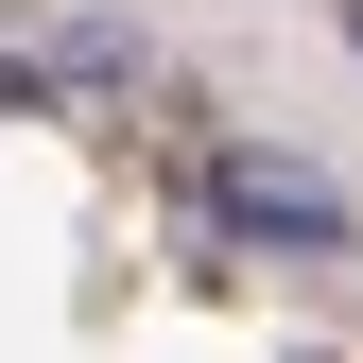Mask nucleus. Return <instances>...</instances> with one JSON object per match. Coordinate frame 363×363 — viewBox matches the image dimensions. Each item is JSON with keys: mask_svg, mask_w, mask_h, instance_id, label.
Returning a JSON list of instances; mask_svg holds the SVG:
<instances>
[{"mask_svg": "<svg viewBox=\"0 0 363 363\" xmlns=\"http://www.w3.org/2000/svg\"><path fill=\"white\" fill-rule=\"evenodd\" d=\"M208 208H225V225H259V242H329V259H346V191H329V173H277V156H208Z\"/></svg>", "mask_w": 363, "mask_h": 363, "instance_id": "f257e3e1", "label": "nucleus"}]
</instances>
